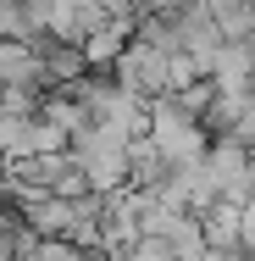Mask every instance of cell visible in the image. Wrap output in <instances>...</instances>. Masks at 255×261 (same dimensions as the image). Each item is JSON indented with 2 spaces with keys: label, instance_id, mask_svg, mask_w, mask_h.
<instances>
[{
  "label": "cell",
  "instance_id": "cell-5",
  "mask_svg": "<svg viewBox=\"0 0 255 261\" xmlns=\"http://www.w3.org/2000/svg\"><path fill=\"white\" fill-rule=\"evenodd\" d=\"M0 6H28V0H0Z\"/></svg>",
  "mask_w": 255,
  "mask_h": 261
},
{
  "label": "cell",
  "instance_id": "cell-6",
  "mask_svg": "<svg viewBox=\"0 0 255 261\" xmlns=\"http://www.w3.org/2000/svg\"><path fill=\"white\" fill-rule=\"evenodd\" d=\"M250 95H255V67H250Z\"/></svg>",
  "mask_w": 255,
  "mask_h": 261
},
{
  "label": "cell",
  "instance_id": "cell-2",
  "mask_svg": "<svg viewBox=\"0 0 255 261\" xmlns=\"http://www.w3.org/2000/svg\"><path fill=\"white\" fill-rule=\"evenodd\" d=\"M200 178L205 189L216 195V200H228V206H244L255 189V156L244 145H233V139H211L200 156Z\"/></svg>",
  "mask_w": 255,
  "mask_h": 261
},
{
  "label": "cell",
  "instance_id": "cell-1",
  "mask_svg": "<svg viewBox=\"0 0 255 261\" xmlns=\"http://www.w3.org/2000/svg\"><path fill=\"white\" fill-rule=\"evenodd\" d=\"M145 145H150L166 167H200V156H205V145H211V139H205V128L189 117V111H178V106L161 95V100H150Z\"/></svg>",
  "mask_w": 255,
  "mask_h": 261
},
{
  "label": "cell",
  "instance_id": "cell-3",
  "mask_svg": "<svg viewBox=\"0 0 255 261\" xmlns=\"http://www.w3.org/2000/svg\"><path fill=\"white\" fill-rule=\"evenodd\" d=\"M111 84L150 106V100H161V95L172 89V56H161L155 45H145V39H128L122 56L111 61Z\"/></svg>",
  "mask_w": 255,
  "mask_h": 261
},
{
  "label": "cell",
  "instance_id": "cell-4",
  "mask_svg": "<svg viewBox=\"0 0 255 261\" xmlns=\"http://www.w3.org/2000/svg\"><path fill=\"white\" fill-rule=\"evenodd\" d=\"M133 39V17H111V22H100L78 50H83V67L89 72H111V61L122 56V45Z\"/></svg>",
  "mask_w": 255,
  "mask_h": 261
}]
</instances>
